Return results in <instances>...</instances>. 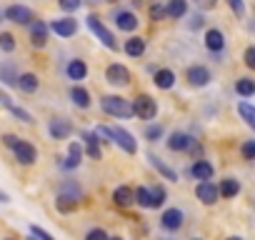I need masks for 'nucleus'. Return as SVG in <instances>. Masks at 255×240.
Listing matches in <instances>:
<instances>
[{"label": "nucleus", "mask_w": 255, "mask_h": 240, "mask_svg": "<svg viewBox=\"0 0 255 240\" xmlns=\"http://www.w3.org/2000/svg\"><path fill=\"white\" fill-rule=\"evenodd\" d=\"M205 45H208L210 50H223V45H225L223 33H220V30H208V33H205Z\"/></svg>", "instance_id": "4be33fe9"}, {"label": "nucleus", "mask_w": 255, "mask_h": 240, "mask_svg": "<svg viewBox=\"0 0 255 240\" xmlns=\"http://www.w3.org/2000/svg\"><path fill=\"white\" fill-rule=\"evenodd\" d=\"M80 160H83V148H80V143H70L68 158L63 160V168H65V170H73V168L80 165Z\"/></svg>", "instance_id": "f8f14e48"}, {"label": "nucleus", "mask_w": 255, "mask_h": 240, "mask_svg": "<svg viewBox=\"0 0 255 240\" xmlns=\"http://www.w3.org/2000/svg\"><path fill=\"white\" fill-rule=\"evenodd\" d=\"M228 240H243V238H238V235H233V238H228Z\"/></svg>", "instance_id": "09e8293b"}, {"label": "nucleus", "mask_w": 255, "mask_h": 240, "mask_svg": "<svg viewBox=\"0 0 255 240\" xmlns=\"http://www.w3.org/2000/svg\"><path fill=\"white\" fill-rule=\"evenodd\" d=\"M165 203V188H153V208H160Z\"/></svg>", "instance_id": "72a5a7b5"}, {"label": "nucleus", "mask_w": 255, "mask_h": 240, "mask_svg": "<svg viewBox=\"0 0 255 240\" xmlns=\"http://www.w3.org/2000/svg\"><path fill=\"white\" fill-rule=\"evenodd\" d=\"M30 233H33V235H35L38 240H53V238H50V235H48L45 230H40L38 225H33V228H30Z\"/></svg>", "instance_id": "a18cd8bd"}, {"label": "nucleus", "mask_w": 255, "mask_h": 240, "mask_svg": "<svg viewBox=\"0 0 255 240\" xmlns=\"http://www.w3.org/2000/svg\"><path fill=\"white\" fill-rule=\"evenodd\" d=\"M165 15H168V8H160V5H153L150 8V18L153 20H163Z\"/></svg>", "instance_id": "a19ab883"}, {"label": "nucleus", "mask_w": 255, "mask_h": 240, "mask_svg": "<svg viewBox=\"0 0 255 240\" xmlns=\"http://www.w3.org/2000/svg\"><path fill=\"white\" fill-rule=\"evenodd\" d=\"M50 135L58 138V140H65L70 135V125L65 120H50Z\"/></svg>", "instance_id": "6ab92c4d"}, {"label": "nucleus", "mask_w": 255, "mask_h": 240, "mask_svg": "<svg viewBox=\"0 0 255 240\" xmlns=\"http://www.w3.org/2000/svg\"><path fill=\"white\" fill-rule=\"evenodd\" d=\"M108 240H120V238H108Z\"/></svg>", "instance_id": "8fccbe9b"}, {"label": "nucleus", "mask_w": 255, "mask_h": 240, "mask_svg": "<svg viewBox=\"0 0 255 240\" xmlns=\"http://www.w3.org/2000/svg\"><path fill=\"white\" fill-rule=\"evenodd\" d=\"M238 110H240V115H243L245 123L255 130V108H253V105H248V103H240V105H238Z\"/></svg>", "instance_id": "c756f323"}, {"label": "nucleus", "mask_w": 255, "mask_h": 240, "mask_svg": "<svg viewBox=\"0 0 255 240\" xmlns=\"http://www.w3.org/2000/svg\"><path fill=\"white\" fill-rule=\"evenodd\" d=\"M53 33H58L60 38H70V35H75L78 33V23L73 20V18H63V20H53Z\"/></svg>", "instance_id": "1a4fd4ad"}, {"label": "nucleus", "mask_w": 255, "mask_h": 240, "mask_svg": "<svg viewBox=\"0 0 255 240\" xmlns=\"http://www.w3.org/2000/svg\"><path fill=\"white\" fill-rule=\"evenodd\" d=\"M5 18L13 20V23H18V25H28V23L33 20V13H30V8H25V5H10V8L5 10Z\"/></svg>", "instance_id": "423d86ee"}, {"label": "nucleus", "mask_w": 255, "mask_h": 240, "mask_svg": "<svg viewBox=\"0 0 255 240\" xmlns=\"http://www.w3.org/2000/svg\"><path fill=\"white\" fill-rule=\"evenodd\" d=\"M155 113H158V105H155V100L150 95H138L135 98V115L140 120H153Z\"/></svg>", "instance_id": "39448f33"}, {"label": "nucleus", "mask_w": 255, "mask_h": 240, "mask_svg": "<svg viewBox=\"0 0 255 240\" xmlns=\"http://www.w3.org/2000/svg\"><path fill=\"white\" fill-rule=\"evenodd\" d=\"M18 88L25 90V93H35L38 90V78L33 73H23V75H18Z\"/></svg>", "instance_id": "5701e85b"}, {"label": "nucleus", "mask_w": 255, "mask_h": 240, "mask_svg": "<svg viewBox=\"0 0 255 240\" xmlns=\"http://www.w3.org/2000/svg\"><path fill=\"white\" fill-rule=\"evenodd\" d=\"M125 53L133 55V58H140L145 53V40L143 38H130V40L125 43Z\"/></svg>", "instance_id": "412c9836"}, {"label": "nucleus", "mask_w": 255, "mask_h": 240, "mask_svg": "<svg viewBox=\"0 0 255 240\" xmlns=\"http://www.w3.org/2000/svg\"><path fill=\"white\" fill-rule=\"evenodd\" d=\"M115 25H118L120 30H128V33H130V30L138 28V18H135L133 13H118V15H115Z\"/></svg>", "instance_id": "f3484780"}, {"label": "nucleus", "mask_w": 255, "mask_h": 240, "mask_svg": "<svg viewBox=\"0 0 255 240\" xmlns=\"http://www.w3.org/2000/svg\"><path fill=\"white\" fill-rule=\"evenodd\" d=\"M160 223H163V228H168V230H178V228L183 225V213H180L178 208H170V210L163 213Z\"/></svg>", "instance_id": "ddd939ff"}, {"label": "nucleus", "mask_w": 255, "mask_h": 240, "mask_svg": "<svg viewBox=\"0 0 255 240\" xmlns=\"http://www.w3.org/2000/svg\"><path fill=\"white\" fill-rule=\"evenodd\" d=\"M188 13V0H170V5H168V15L170 18H183Z\"/></svg>", "instance_id": "b1692460"}, {"label": "nucleus", "mask_w": 255, "mask_h": 240, "mask_svg": "<svg viewBox=\"0 0 255 240\" xmlns=\"http://www.w3.org/2000/svg\"><path fill=\"white\" fill-rule=\"evenodd\" d=\"M5 240H10V238H5Z\"/></svg>", "instance_id": "603ef678"}, {"label": "nucleus", "mask_w": 255, "mask_h": 240, "mask_svg": "<svg viewBox=\"0 0 255 240\" xmlns=\"http://www.w3.org/2000/svg\"><path fill=\"white\" fill-rule=\"evenodd\" d=\"M135 203H140L143 208H153V190L138 188V190H135Z\"/></svg>", "instance_id": "7c9ffc66"}, {"label": "nucleus", "mask_w": 255, "mask_h": 240, "mask_svg": "<svg viewBox=\"0 0 255 240\" xmlns=\"http://www.w3.org/2000/svg\"><path fill=\"white\" fill-rule=\"evenodd\" d=\"M78 205H80V188H78L75 183H65L63 190H60V195H58V210L70 213V210H75Z\"/></svg>", "instance_id": "7ed1b4c3"}, {"label": "nucleus", "mask_w": 255, "mask_h": 240, "mask_svg": "<svg viewBox=\"0 0 255 240\" xmlns=\"http://www.w3.org/2000/svg\"><path fill=\"white\" fill-rule=\"evenodd\" d=\"M243 155H245L248 160H255V140L243 143Z\"/></svg>", "instance_id": "4c0bfd02"}, {"label": "nucleus", "mask_w": 255, "mask_h": 240, "mask_svg": "<svg viewBox=\"0 0 255 240\" xmlns=\"http://www.w3.org/2000/svg\"><path fill=\"white\" fill-rule=\"evenodd\" d=\"M100 135H105V138H113L125 153H138V145H135V138L130 135V133H128V130H123V128H98V138Z\"/></svg>", "instance_id": "f257e3e1"}, {"label": "nucleus", "mask_w": 255, "mask_h": 240, "mask_svg": "<svg viewBox=\"0 0 255 240\" xmlns=\"http://www.w3.org/2000/svg\"><path fill=\"white\" fill-rule=\"evenodd\" d=\"M193 178H198V180H203V183H208L210 178H213V165L210 163H205V160H195V165H193Z\"/></svg>", "instance_id": "dca6fc26"}, {"label": "nucleus", "mask_w": 255, "mask_h": 240, "mask_svg": "<svg viewBox=\"0 0 255 240\" xmlns=\"http://www.w3.org/2000/svg\"><path fill=\"white\" fill-rule=\"evenodd\" d=\"M113 200H115V205L128 208V205H133V203H135V193L128 188V185H120V188L113 193Z\"/></svg>", "instance_id": "4468645a"}, {"label": "nucleus", "mask_w": 255, "mask_h": 240, "mask_svg": "<svg viewBox=\"0 0 255 240\" xmlns=\"http://www.w3.org/2000/svg\"><path fill=\"white\" fill-rule=\"evenodd\" d=\"M10 110H13V115H15V118H20V120H23V123H33V115H30V113H25L23 108H15V105H13Z\"/></svg>", "instance_id": "58836bf2"}, {"label": "nucleus", "mask_w": 255, "mask_h": 240, "mask_svg": "<svg viewBox=\"0 0 255 240\" xmlns=\"http://www.w3.org/2000/svg\"><path fill=\"white\" fill-rule=\"evenodd\" d=\"M228 5L233 8V13H235L238 18H243V15H245V5H243V0H228Z\"/></svg>", "instance_id": "c9c22d12"}, {"label": "nucleus", "mask_w": 255, "mask_h": 240, "mask_svg": "<svg viewBox=\"0 0 255 240\" xmlns=\"http://www.w3.org/2000/svg\"><path fill=\"white\" fill-rule=\"evenodd\" d=\"M58 3H60V8L68 10V13H73V10L80 8V0H58Z\"/></svg>", "instance_id": "ea45409f"}, {"label": "nucleus", "mask_w": 255, "mask_h": 240, "mask_svg": "<svg viewBox=\"0 0 255 240\" xmlns=\"http://www.w3.org/2000/svg\"><path fill=\"white\" fill-rule=\"evenodd\" d=\"M173 83H175V75H173L170 70H158V73H155V85H158V88L168 90V88H173Z\"/></svg>", "instance_id": "a878e982"}, {"label": "nucleus", "mask_w": 255, "mask_h": 240, "mask_svg": "<svg viewBox=\"0 0 255 240\" xmlns=\"http://www.w3.org/2000/svg\"><path fill=\"white\" fill-rule=\"evenodd\" d=\"M0 48H3L5 53H10V50L15 48V40H13L10 33H3V35H0Z\"/></svg>", "instance_id": "473e14b6"}, {"label": "nucleus", "mask_w": 255, "mask_h": 240, "mask_svg": "<svg viewBox=\"0 0 255 240\" xmlns=\"http://www.w3.org/2000/svg\"><path fill=\"white\" fill-rule=\"evenodd\" d=\"M160 135H163V125H150V128L145 130V138H148V140H158Z\"/></svg>", "instance_id": "e433bc0d"}, {"label": "nucleus", "mask_w": 255, "mask_h": 240, "mask_svg": "<svg viewBox=\"0 0 255 240\" xmlns=\"http://www.w3.org/2000/svg\"><path fill=\"white\" fill-rule=\"evenodd\" d=\"M0 103H3L5 108H13V100H10V95H8V93H0Z\"/></svg>", "instance_id": "de8ad7c7"}, {"label": "nucleus", "mask_w": 255, "mask_h": 240, "mask_svg": "<svg viewBox=\"0 0 255 240\" xmlns=\"http://www.w3.org/2000/svg\"><path fill=\"white\" fill-rule=\"evenodd\" d=\"M68 75H70L73 80H83V78L88 75V65H85L83 60H73V63L68 65Z\"/></svg>", "instance_id": "393cba45"}, {"label": "nucleus", "mask_w": 255, "mask_h": 240, "mask_svg": "<svg viewBox=\"0 0 255 240\" xmlns=\"http://www.w3.org/2000/svg\"><path fill=\"white\" fill-rule=\"evenodd\" d=\"M100 105H103L105 113H110L115 118H130V115H135V105H130L128 100H123L118 95H105L100 100Z\"/></svg>", "instance_id": "f03ea898"}, {"label": "nucleus", "mask_w": 255, "mask_h": 240, "mask_svg": "<svg viewBox=\"0 0 255 240\" xmlns=\"http://www.w3.org/2000/svg\"><path fill=\"white\" fill-rule=\"evenodd\" d=\"M188 80H190V85L203 88V85H208V83H210V73H208V68L195 65V68H190V70H188Z\"/></svg>", "instance_id": "9b49d317"}, {"label": "nucleus", "mask_w": 255, "mask_h": 240, "mask_svg": "<svg viewBox=\"0 0 255 240\" xmlns=\"http://www.w3.org/2000/svg\"><path fill=\"white\" fill-rule=\"evenodd\" d=\"M3 143H5L8 148H13V150H15V148H18V145H20L23 140H18L15 135H5V138H3Z\"/></svg>", "instance_id": "49530a36"}, {"label": "nucleus", "mask_w": 255, "mask_h": 240, "mask_svg": "<svg viewBox=\"0 0 255 240\" xmlns=\"http://www.w3.org/2000/svg\"><path fill=\"white\" fill-rule=\"evenodd\" d=\"M245 65L255 70V48H248L245 50Z\"/></svg>", "instance_id": "c03bdc74"}, {"label": "nucleus", "mask_w": 255, "mask_h": 240, "mask_svg": "<svg viewBox=\"0 0 255 240\" xmlns=\"http://www.w3.org/2000/svg\"><path fill=\"white\" fill-rule=\"evenodd\" d=\"M15 158H18L23 165H33L35 158H38V153H35V148H33L30 143H20V145L15 148Z\"/></svg>", "instance_id": "2eb2a0df"}, {"label": "nucleus", "mask_w": 255, "mask_h": 240, "mask_svg": "<svg viewBox=\"0 0 255 240\" xmlns=\"http://www.w3.org/2000/svg\"><path fill=\"white\" fill-rule=\"evenodd\" d=\"M235 90H238L240 95L250 98V95H255V83H253V80H248V78H240V80L235 83Z\"/></svg>", "instance_id": "2f4dec72"}, {"label": "nucleus", "mask_w": 255, "mask_h": 240, "mask_svg": "<svg viewBox=\"0 0 255 240\" xmlns=\"http://www.w3.org/2000/svg\"><path fill=\"white\" fill-rule=\"evenodd\" d=\"M193 3H195V5L200 8V10H213L218 0H193Z\"/></svg>", "instance_id": "79ce46f5"}, {"label": "nucleus", "mask_w": 255, "mask_h": 240, "mask_svg": "<svg viewBox=\"0 0 255 240\" xmlns=\"http://www.w3.org/2000/svg\"><path fill=\"white\" fill-rule=\"evenodd\" d=\"M70 98H73V103H75L78 108H88V105H90V95H88L85 88H73V90H70Z\"/></svg>", "instance_id": "bb28decb"}, {"label": "nucleus", "mask_w": 255, "mask_h": 240, "mask_svg": "<svg viewBox=\"0 0 255 240\" xmlns=\"http://www.w3.org/2000/svg\"><path fill=\"white\" fill-rule=\"evenodd\" d=\"M30 40H33V45H35V48H43V45H45V40H48V28H45L40 20H38V23H33Z\"/></svg>", "instance_id": "a211bd4d"}, {"label": "nucleus", "mask_w": 255, "mask_h": 240, "mask_svg": "<svg viewBox=\"0 0 255 240\" xmlns=\"http://www.w3.org/2000/svg\"><path fill=\"white\" fill-rule=\"evenodd\" d=\"M88 28L95 33V38H100V43L105 45V48H110V50H118V43H115V38H113V33L95 18V15H88Z\"/></svg>", "instance_id": "20e7f679"}, {"label": "nucleus", "mask_w": 255, "mask_h": 240, "mask_svg": "<svg viewBox=\"0 0 255 240\" xmlns=\"http://www.w3.org/2000/svg\"><path fill=\"white\" fill-rule=\"evenodd\" d=\"M0 78H3V83H5V85L18 83V78H13V68H10V65H3V73H0Z\"/></svg>", "instance_id": "f704fd0d"}, {"label": "nucleus", "mask_w": 255, "mask_h": 240, "mask_svg": "<svg viewBox=\"0 0 255 240\" xmlns=\"http://www.w3.org/2000/svg\"><path fill=\"white\" fill-rule=\"evenodd\" d=\"M240 193V183L238 180H223L220 183V195L223 198H235Z\"/></svg>", "instance_id": "cd10ccee"}, {"label": "nucleus", "mask_w": 255, "mask_h": 240, "mask_svg": "<svg viewBox=\"0 0 255 240\" xmlns=\"http://www.w3.org/2000/svg\"><path fill=\"white\" fill-rule=\"evenodd\" d=\"M195 240H198V238H195Z\"/></svg>", "instance_id": "864d4df0"}, {"label": "nucleus", "mask_w": 255, "mask_h": 240, "mask_svg": "<svg viewBox=\"0 0 255 240\" xmlns=\"http://www.w3.org/2000/svg\"><path fill=\"white\" fill-rule=\"evenodd\" d=\"M83 140H85V150L90 158H100V145H98V133H83Z\"/></svg>", "instance_id": "aec40b11"}, {"label": "nucleus", "mask_w": 255, "mask_h": 240, "mask_svg": "<svg viewBox=\"0 0 255 240\" xmlns=\"http://www.w3.org/2000/svg\"><path fill=\"white\" fill-rule=\"evenodd\" d=\"M148 160H150V163H153V168H155V170H160V173H163L168 180H178V173H175V170H170L165 163H160L155 155H148Z\"/></svg>", "instance_id": "c85d7f7f"}, {"label": "nucleus", "mask_w": 255, "mask_h": 240, "mask_svg": "<svg viewBox=\"0 0 255 240\" xmlns=\"http://www.w3.org/2000/svg\"><path fill=\"white\" fill-rule=\"evenodd\" d=\"M85 240H108V235H105V230H100V228H98V230H90Z\"/></svg>", "instance_id": "37998d69"}, {"label": "nucleus", "mask_w": 255, "mask_h": 240, "mask_svg": "<svg viewBox=\"0 0 255 240\" xmlns=\"http://www.w3.org/2000/svg\"><path fill=\"white\" fill-rule=\"evenodd\" d=\"M195 195H198V200H203L205 205H213V203L218 200V195H220V188H215V185L208 180V183H200V185L195 188Z\"/></svg>", "instance_id": "6e6552de"}, {"label": "nucleus", "mask_w": 255, "mask_h": 240, "mask_svg": "<svg viewBox=\"0 0 255 240\" xmlns=\"http://www.w3.org/2000/svg\"><path fill=\"white\" fill-rule=\"evenodd\" d=\"M105 3H115V0H105Z\"/></svg>", "instance_id": "3c124183"}, {"label": "nucleus", "mask_w": 255, "mask_h": 240, "mask_svg": "<svg viewBox=\"0 0 255 240\" xmlns=\"http://www.w3.org/2000/svg\"><path fill=\"white\" fill-rule=\"evenodd\" d=\"M168 145H170V150H193L195 148V140L190 135H185V133H173L170 140H168Z\"/></svg>", "instance_id": "9d476101"}, {"label": "nucleus", "mask_w": 255, "mask_h": 240, "mask_svg": "<svg viewBox=\"0 0 255 240\" xmlns=\"http://www.w3.org/2000/svg\"><path fill=\"white\" fill-rule=\"evenodd\" d=\"M105 78L113 83V85H128L130 83V70H128L125 65H110Z\"/></svg>", "instance_id": "0eeeda50"}]
</instances>
